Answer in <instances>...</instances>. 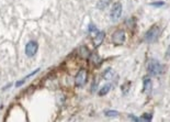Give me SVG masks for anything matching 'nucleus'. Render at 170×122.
I'll use <instances>...</instances> for the list:
<instances>
[{
    "label": "nucleus",
    "instance_id": "f257e3e1",
    "mask_svg": "<svg viewBox=\"0 0 170 122\" xmlns=\"http://www.w3.org/2000/svg\"><path fill=\"white\" fill-rule=\"evenodd\" d=\"M164 65H161L157 60H149L147 62V70L153 76H157L164 73Z\"/></svg>",
    "mask_w": 170,
    "mask_h": 122
},
{
    "label": "nucleus",
    "instance_id": "f03ea898",
    "mask_svg": "<svg viewBox=\"0 0 170 122\" xmlns=\"http://www.w3.org/2000/svg\"><path fill=\"white\" fill-rule=\"evenodd\" d=\"M158 35H159V28L157 26H153L145 34V41L148 42V43H152L157 39Z\"/></svg>",
    "mask_w": 170,
    "mask_h": 122
},
{
    "label": "nucleus",
    "instance_id": "7ed1b4c3",
    "mask_svg": "<svg viewBox=\"0 0 170 122\" xmlns=\"http://www.w3.org/2000/svg\"><path fill=\"white\" fill-rule=\"evenodd\" d=\"M87 78H88V73L86 69H80L77 73L76 78H75V84L77 87H82L87 83Z\"/></svg>",
    "mask_w": 170,
    "mask_h": 122
},
{
    "label": "nucleus",
    "instance_id": "20e7f679",
    "mask_svg": "<svg viewBox=\"0 0 170 122\" xmlns=\"http://www.w3.org/2000/svg\"><path fill=\"white\" fill-rule=\"evenodd\" d=\"M112 42L115 45H122L125 42V32L123 30H116L112 34Z\"/></svg>",
    "mask_w": 170,
    "mask_h": 122
},
{
    "label": "nucleus",
    "instance_id": "39448f33",
    "mask_svg": "<svg viewBox=\"0 0 170 122\" xmlns=\"http://www.w3.org/2000/svg\"><path fill=\"white\" fill-rule=\"evenodd\" d=\"M37 49H39V44L35 41H30L28 42V44L25 45V54L26 56L33 57L34 55L36 54Z\"/></svg>",
    "mask_w": 170,
    "mask_h": 122
},
{
    "label": "nucleus",
    "instance_id": "423d86ee",
    "mask_svg": "<svg viewBox=\"0 0 170 122\" xmlns=\"http://www.w3.org/2000/svg\"><path fill=\"white\" fill-rule=\"evenodd\" d=\"M121 14H122V5H121L120 2L113 3L112 9H111V11H110L111 19L114 21L118 20V19L121 17Z\"/></svg>",
    "mask_w": 170,
    "mask_h": 122
},
{
    "label": "nucleus",
    "instance_id": "0eeeda50",
    "mask_svg": "<svg viewBox=\"0 0 170 122\" xmlns=\"http://www.w3.org/2000/svg\"><path fill=\"white\" fill-rule=\"evenodd\" d=\"M105 37V33L103 31H100V32H97V34L94 35L93 37V44L96 47L100 46V45L102 44V42H103V40H104Z\"/></svg>",
    "mask_w": 170,
    "mask_h": 122
},
{
    "label": "nucleus",
    "instance_id": "6e6552de",
    "mask_svg": "<svg viewBox=\"0 0 170 122\" xmlns=\"http://www.w3.org/2000/svg\"><path fill=\"white\" fill-rule=\"evenodd\" d=\"M152 81H150V78L149 77H145L144 78V92L146 94H149L150 90H152Z\"/></svg>",
    "mask_w": 170,
    "mask_h": 122
},
{
    "label": "nucleus",
    "instance_id": "1a4fd4ad",
    "mask_svg": "<svg viewBox=\"0 0 170 122\" xmlns=\"http://www.w3.org/2000/svg\"><path fill=\"white\" fill-rule=\"evenodd\" d=\"M79 55H80L81 57H84V58H88L91 54H90V51L88 49V47L81 46L80 49H79Z\"/></svg>",
    "mask_w": 170,
    "mask_h": 122
},
{
    "label": "nucleus",
    "instance_id": "9d476101",
    "mask_svg": "<svg viewBox=\"0 0 170 122\" xmlns=\"http://www.w3.org/2000/svg\"><path fill=\"white\" fill-rule=\"evenodd\" d=\"M114 76H115V72L113 69H111V68H108L104 73H103V78H104V79H107V81H110V79H112Z\"/></svg>",
    "mask_w": 170,
    "mask_h": 122
},
{
    "label": "nucleus",
    "instance_id": "9b49d317",
    "mask_svg": "<svg viewBox=\"0 0 170 122\" xmlns=\"http://www.w3.org/2000/svg\"><path fill=\"white\" fill-rule=\"evenodd\" d=\"M111 88H112V85H110V84H108V85H104L101 89H100L99 96H104V95H107L108 92L111 90Z\"/></svg>",
    "mask_w": 170,
    "mask_h": 122
},
{
    "label": "nucleus",
    "instance_id": "f8f14e48",
    "mask_svg": "<svg viewBox=\"0 0 170 122\" xmlns=\"http://www.w3.org/2000/svg\"><path fill=\"white\" fill-rule=\"evenodd\" d=\"M110 3V0H99L97 3V8L102 10V9H105Z\"/></svg>",
    "mask_w": 170,
    "mask_h": 122
},
{
    "label": "nucleus",
    "instance_id": "ddd939ff",
    "mask_svg": "<svg viewBox=\"0 0 170 122\" xmlns=\"http://www.w3.org/2000/svg\"><path fill=\"white\" fill-rule=\"evenodd\" d=\"M152 119H153L152 114L144 113L141 118H138V121H152Z\"/></svg>",
    "mask_w": 170,
    "mask_h": 122
},
{
    "label": "nucleus",
    "instance_id": "4468645a",
    "mask_svg": "<svg viewBox=\"0 0 170 122\" xmlns=\"http://www.w3.org/2000/svg\"><path fill=\"white\" fill-rule=\"evenodd\" d=\"M91 62L93 63L94 65H99L100 62H101V60H100L99 56H98L97 54H92L91 55Z\"/></svg>",
    "mask_w": 170,
    "mask_h": 122
},
{
    "label": "nucleus",
    "instance_id": "2eb2a0df",
    "mask_svg": "<svg viewBox=\"0 0 170 122\" xmlns=\"http://www.w3.org/2000/svg\"><path fill=\"white\" fill-rule=\"evenodd\" d=\"M105 116H107V117H116V116H119V112L118 111H105Z\"/></svg>",
    "mask_w": 170,
    "mask_h": 122
},
{
    "label": "nucleus",
    "instance_id": "dca6fc26",
    "mask_svg": "<svg viewBox=\"0 0 170 122\" xmlns=\"http://www.w3.org/2000/svg\"><path fill=\"white\" fill-rule=\"evenodd\" d=\"M89 32L93 33V32H97V26H93V24H90L89 26Z\"/></svg>",
    "mask_w": 170,
    "mask_h": 122
},
{
    "label": "nucleus",
    "instance_id": "f3484780",
    "mask_svg": "<svg viewBox=\"0 0 170 122\" xmlns=\"http://www.w3.org/2000/svg\"><path fill=\"white\" fill-rule=\"evenodd\" d=\"M164 2H153L152 6H155V7H159V6H162Z\"/></svg>",
    "mask_w": 170,
    "mask_h": 122
},
{
    "label": "nucleus",
    "instance_id": "a211bd4d",
    "mask_svg": "<svg viewBox=\"0 0 170 122\" xmlns=\"http://www.w3.org/2000/svg\"><path fill=\"white\" fill-rule=\"evenodd\" d=\"M24 81H25V79H22V81H18V83H17V84H16V86H17V87H18V86L22 85V84H23V83H24Z\"/></svg>",
    "mask_w": 170,
    "mask_h": 122
},
{
    "label": "nucleus",
    "instance_id": "6ab92c4d",
    "mask_svg": "<svg viewBox=\"0 0 170 122\" xmlns=\"http://www.w3.org/2000/svg\"><path fill=\"white\" fill-rule=\"evenodd\" d=\"M167 57H170V47L168 49V51H167Z\"/></svg>",
    "mask_w": 170,
    "mask_h": 122
}]
</instances>
